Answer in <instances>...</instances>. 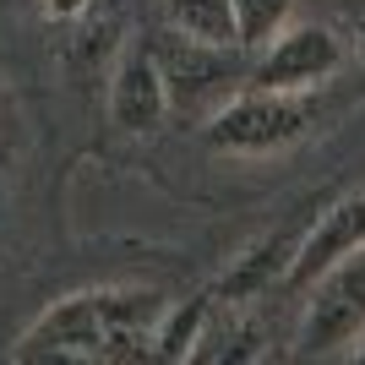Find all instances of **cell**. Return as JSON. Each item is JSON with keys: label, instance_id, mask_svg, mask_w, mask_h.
Returning <instances> with one entry per match:
<instances>
[{"label": "cell", "instance_id": "obj_1", "mask_svg": "<svg viewBox=\"0 0 365 365\" xmlns=\"http://www.w3.org/2000/svg\"><path fill=\"white\" fill-rule=\"evenodd\" d=\"M311 104L294 93H235L213 120H207V142L218 153L235 158H273V153L294 148L300 137H311Z\"/></svg>", "mask_w": 365, "mask_h": 365}, {"label": "cell", "instance_id": "obj_2", "mask_svg": "<svg viewBox=\"0 0 365 365\" xmlns=\"http://www.w3.org/2000/svg\"><path fill=\"white\" fill-rule=\"evenodd\" d=\"M344 61H349V49H344V38H338L333 28H322V22H289V28L257 55L251 88L305 98V93L327 88V82L344 71Z\"/></svg>", "mask_w": 365, "mask_h": 365}, {"label": "cell", "instance_id": "obj_3", "mask_svg": "<svg viewBox=\"0 0 365 365\" xmlns=\"http://www.w3.org/2000/svg\"><path fill=\"white\" fill-rule=\"evenodd\" d=\"M365 338V251H354L349 262H338L333 273H322L311 284L305 300V322H300V349L317 360L349 349Z\"/></svg>", "mask_w": 365, "mask_h": 365}, {"label": "cell", "instance_id": "obj_4", "mask_svg": "<svg viewBox=\"0 0 365 365\" xmlns=\"http://www.w3.org/2000/svg\"><path fill=\"white\" fill-rule=\"evenodd\" d=\"M148 49H153V61H158V71H164V82H169V104L185 109V115H197V109H207V104H213V115H218V109L229 104L224 93L240 82L235 66L224 61L235 49H207V44L180 38V33H158Z\"/></svg>", "mask_w": 365, "mask_h": 365}, {"label": "cell", "instance_id": "obj_5", "mask_svg": "<svg viewBox=\"0 0 365 365\" xmlns=\"http://www.w3.org/2000/svg\"><path fill=\"white\" fill-rule=\"evenodd\" d=\"M354 251H365V185L338 197L327 213H317V224L300 235V257H294V284H317L322 273H333L338 262H349Z\"/></svg>", "mask_w": 365, "mask_h": 365}, {"label": "cell", "instance_id": "obj_6", "mask_svg": "<svg viewBox=\"0 0 365 365\" xmlns=\"http://www.w3.org/2000/svg\"><path fill=\"white\" fill-rule=\"evenodd\" d=\"M169 82L158 71L148 44H131L109 76V120L120 125V131H158L169 115Z\"/></svg>", "mask_w": 365, "mask_h": 365}, {"label": "cell", "instance_id": "obj_7", "mask_svg": "<svg viewBox=\"0 0 365 365\" xmlns=\"http://www.w3.org/2000/svg\"><path fill=\"white\" fill-rule=\"evenodd\" d=\"M294 257H300V240H289V235H273V240H262L251 245L235 267H229L224 278H218V294H224L229 305H245V300H257L273 278L294 273Z\"/></svg>", "mask_w": 365, "mask_h": 365}, {"label": "cell", "instance_id": "obj_8", "mask_svg": "<svg viewBox=\"0 0 365 365\" xmlns=\"http://www.w3.org/2000/svg\"><path fill=\"white\" fill-rule=\"evenodd\" d=\"M169 33H180L191 44L207 49H240V28H235V0H164Z\"/></svg>", "mask_w": 365, "mask_h": 365}, {"label": "cell", "instance_id": "obj_9", "mask_svg": "<svg viewBox=\"0 0 365 365\" xmlns=\"http://www.w3.org/2000/svg\"><path fill=\"white\" fill-rule=\"evenodd\" d=\"M257 327H251V322H207V333L197 338V349H191V360L185 365H251L257 360Z\"/></svg>", "mask_w": 365, "mask_h": 365}, {"label": "cell", "instance_id": "obj_10", "mask_svg": "<svg viewBox=\"0 0 365 365\" xmlns=\"http://www.w3.org/2000/svg\"><path fill=\"white\" fill-rule=\"evenodd\" d=\"M294 0H235V28H240V49H267L278 33L289 28Z\"/></svg>", "mask_w": 365, "mask_h": 365}, {"label": "cell", "instance_id": "obj_11", "mask_svg": "<svg viewBox=\"0 0 365 365\" xmlns=\"http://www.w3.org/2000/svg\"><path fill=\"white\" fill-rule=\"evenodd\" d=\"M93 0H44V16H55V22H71V16H82Z\"/></svg>", "mask_w": 365, "mask_h": 365}, {"label": "cell", "instance_id": "obj_12", "mask_svg": "<svg viewBox=\"0 0 365 365\" xmlns=\"http://www.w3.org/2000/svg\"><path fill=\"white\" fill-rule=\"evenodd\" d=\"M354 61H360V71H365V16H360V28H354Z\"/></svg>", "mask_w": 365, "mask_h": 365}, {"label": "cell", "instance_id": "obj_13", "mask_svg": "<svg viewBox=\"0 0 365 365\" xmlns=\"http://www.w3.org/2000/svg\"><path fill=\"white\" fill-rule=\"evenodd\" d=\"M349 365H365V338L354 344V354H349Z\"/></svg>", "mask_w": 365, "mask_h": 365}]
</instances>
